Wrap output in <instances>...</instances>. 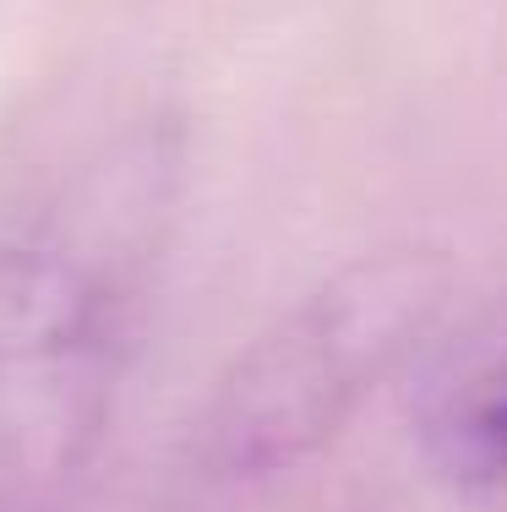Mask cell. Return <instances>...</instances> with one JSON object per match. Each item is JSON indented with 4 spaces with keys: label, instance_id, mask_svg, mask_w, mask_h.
Instances as JSON below:
<instances>
[{
    "label": "cell",
    "instance_id": "1",
    "mask_svg": "<svg viewBox=\"0 0 507 512\" xmlns=\"http://www.w3.org/2000/svg\"><path fill=\"white\" fill-rule=\"evenodd\" d=\"M448 289V262L415 246L333 273L229 365L202 420L208 463L257 480L311 458L431 338Z\"/></svg>",
    "mask_w": 507,
    "mask_h": 512
},
{
    "label": "cell",
    "instance_id": "2",
    "mask_svg": "<svg viewBox=\"0 0 507 512\" xmlns=\"http://www.w3.org/2000/svg\"><path fill=\"white\" fill-rule=\"evenodd\" d=\"M120 300L99 267L0 246V512H71L110 436Z\"/></svg>",
    "mask_w": 507,
    "mask_h": 512
},
{
    "label": "cell",
    "instance_id": "3",
    "mask_svg": "<svg viewBox=\"0 0 507 512\" xmlns=\"http://www.w3.org/2000/svg\"><path fill=\"white\" fill-rule=\"evenodd\" d=\"M420 442L431 469L458 491L507 485V322L469 333L431 371Z\"/></svg>",
    "mask_w": 507,
    "mask_h": 512
}]
</instances>
